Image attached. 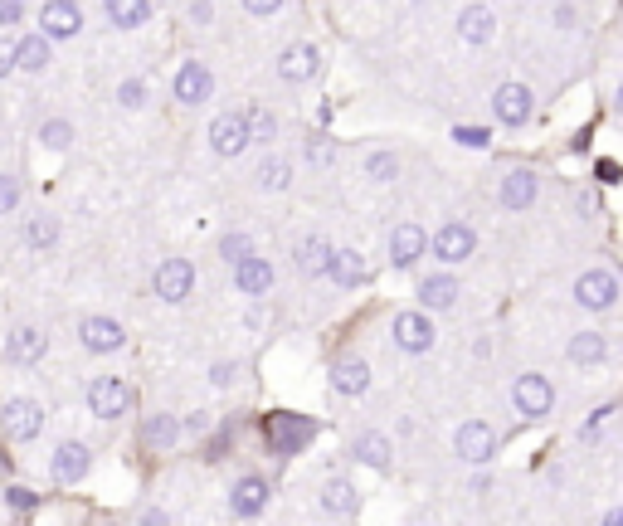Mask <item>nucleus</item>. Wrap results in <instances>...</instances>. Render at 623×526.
I'll list each match as a JSON object with an SVG mask.
<instances>
[{
  "instance_id": "nucleus-23",
  "label": "nucleus",
  "mask_w": 623,
  "mask_h": 526,
  "mask_svg": "<svg viewBox=\"0 0 623 526\" xmlns=\"http://www.w3.org/2000/svg\"><path fill=\"white\" fill-rule=\"evenodd\" d=\"M331 385H336L341 395H361L370 385V366L361 356H341V361L331 366Z\"/></svg>"
},
{
  "instance_id": "nucleus-19",
  "label": "nucleus",
  "mask_w": 623,
  "mask_h": 526,
  "mask_svg": "<svg viewBox=\"0 0 623 526\" xmlns=\"http://www.w3.org/2000/svg\"><path fill=\"white\" fill-rule=\"evenodd\" d=\"M327 273L341 283V288H361V283H370V263L361 259L356 249H331Z\"/></svg>"
},
{
  "instance_id": "nucleus-13",
  "label": "nucleus",
  "mask_w": 623,
  "mask_h": 526,
  "mask_svg": "<svg viewBox=\"0 0 623 526\" xmlns=\"http://www.w3.org/2000/svg\"><path fill=\"white\" fill-rule=\"evenodd\" d=\"M395 341H400V351H409V356H424L434 346V322L424 312H400L395 317Z\"/></svg>"
},
{
  "instance_id": "nucleus-7",
  "label": "nucleus",
  "mask_w": 623,
  "mask_h": 526,
  "mask_svg": "<svg viewBox=\"0 0 623 526\" xmlns=\"http://www.w3.org/2000/svg\"><path fill=\"white\" fill-rule=\"evenodd\" d=\"M492 113L502 127H526L531 122V88L526 83H502L492 93Z\"/></svg>"
},
{
  "instance_id": "nucleus-42",
  "label": "nucleus",
  "mask_w": 623,
  "mask_h": 526,
  "mask_svg": "<svg viewBox=\"0 0 623 526\" xmlns=\"http://www.w3.org/2000/svg\"><path fill=\"white\" fill-rule=\"evenodd\" d=\"M594 176H599L604 186H614V181H619V161H614V156H604V161H594Z\"/></svg>"
},
{
  "instance_id": "nucleus-24",
  "label": "nucleus",
  "mask_w": 623,
  "mask_h": 526,
  "mask_svg": "<svg viewBox=\"0 0 623 526\" xmlns=\"http://www.w3.org/2000/svg\"><path fill=\"white\" fill-rule=\"evenodd\" d=\"M351 453H356L366 468H375V473H390V458H395L385 434H356V439H351Z\"/></svg>"
},
{
  "instance_id": "nucleus-41",
  "label": "nucleus",
  "mask_w": 623,
  "mask_h": 526,
  "mask_svg": "<svg viewBox=\"0 0 623 526\" xmlns=\"http://www.w3.org/2000/svg\"><path fill=\"white\" fill-rule=\"evenodd\" d=\"M20 205V181L15 176H0V215H10Z\"/></svg>"
},
{
  "instance_id": "nucleus-2",
  "label": "nucleus",
  "mask_w": 623,
  "mask_h": 526,
  "mask_svg": "<svg viewBox=\"0 0 623 526\" xmlns=\"http://www.w3.org/2000/svg\"><path fill=\"white\" fill-rule=\"evenodd\" d=\"M0 429H5L15 444H30V439H39V429H44V410H39L35 400L15 395V400L0 405Z\"/></svg>"
},
{
  "instance_id": "nucleus-15",
  "label": "nucleus",
  "mask_w": 623,
  "mask_h": 526,
  "mask_svg": "<svg viewBox=\"0 0 623 526\" xmlns=\"http://www.w3.org/2000/svg\"><path fill=\"white\" fill-rule=\"evenodd\" d=\"M78 341L93 351V356H108V351H117L122 341H127V332L112 322V317H83V327H78Z\"/></svg>"
},
{
  "instance_id": "nucleus-9",
  "label": "nucleus",
  "mask_w": 623,
  "mask_h": 526,
  "mask_svg": "<svg viewBox=\"0 0 623 526\" xmlns=\"http://www.w3.org/2000/svg\"><path fill=\"white\" fill-rule=\"evenodd\" d=\"M88 468H93V453H88V444H78V439L59 444L54 458H49L54 483H83V478H88Z\"/></svg>"
},
{
  "instance_id": "nucleus-10",
  "label": "nucleus",
  "mask_w": 623,
  "mask_h": 526,
  "mask_svg": "<svg viewBox=\"0 0 623 526\" xmlns=\"http://www.w3.org/2000/svg\"><path fill=\"white\" fill-rule=\"evenodd\" d=\"M83 30V10L69 5V0H49V5H39V35L44 39H69Z\"/></svg>"
},
{
  "instance_id": "nucleus-38",
  "label": "nucleus",
  "mask_w": 623,
  "mask_h": 526,
  "mask_svg": "<svg viewBox=\"0 0 623 526\" xmlns=\"http://www.w3.org/2000/svg\"><path fill=\"white\" fill-rule=\"evenodd\" d=\"M220 254L229 263H244V259H254V239L244 234V229H234V234H224L220 239Z\"/></svg>"
},
{
  "instance_id": "nucleus-14",
  "label": "nucleus",
  "mask_w": 623,
  "mask_h": 526,
  "mask_svg": "<svg viewBox=\"0 0 623 526\" xmlns=\"http://www.w3.org/2000/svg\"><path fill=\"white\" fill-rule=\"evenodd\" d=\"M210 88H215V78H210V69L200 64V59H185L181 74H176V103H185V108H195V103H205L210 98Z\"/></svg>"
},
{
  "instance_id": "nucleus-17",
  "label": "nucleus",
  "mask_w": 623,
  "mask_h": 526,
  "mask_svg": "<svg viewBox=\"0 0 623 526\" xmlns=\"http://www.w3.org/2000/svg\"><path fill=\"white\" fill-rule=\"evenodd\" d=\"M424 249H429V234L419 225L404 220V225L390 229V263H395V268H409L414 259H424Z\"/></svg>"
},
{
  "instance_id": "nucleus-43",
  "label": "nucleus",
  "mask_w": 623,
  "mask_h": 526,
  "mask_svg": "<svg viewBox=\"0 0 623 526\" xmlns=\"http://www.w3.org/2000/svg\"><path fill=\"white\" fill-rule=\"evenodd\" d=\"M5 497H10V507H15V512H30V507H35V502H39V497H35V492H30V488H10V492H5Z\"/></svg>"
},
{
  "instance_id": "nucleus-22",
  "label": "nucleus",
  "mask_w": 623,
  "mask_h": 526,
  "mask_svg": "<svg viewBox=\"0 0 623 526\" xmlns=\"http://www.w3.org/2000/svg\"><path fill=\"white\" fill-rule=\"evenodd\" d=\"M317 49L312 44H293V49H283V59H278V74L288 78V83H307V78L317 74Z\"/></svg>"
},
{
  "instance_id": "nucleus-31",
  "label": "nucleus",
  "mask_w": 623,
  "mask_h": 526,
  "mask_svg": "<svg viewBox=\"0 0 623 526\" xmlns=\"http://www.w3.org/2000/svg\"><path fill=\"white\" fill-rule=\"evenodd\" d=\"M142 439H147L151 449H171V444L181 439V424H176L171 414H147V424H142Z\"/></svg>"
},
{
  "instance_id": "nucleus-12",
  "label": "nucleus",
  "mask_w": 623,
  "mask_h": 526,
  "mask_svg": "<svg viewBox=\"0 0 623 526\" xmlns=\"http://www.w3.org/2000/svg\"><path fill=\"white\" fill-rule=\"evenodd\" d=\"M210 147L220 151V156H239V151H249V122L244 113H220L210 122Z\"/></svg>"
},
{
  "instance_id": "nucleus-46",
  "label": "nucleus",
  "mask_w": 623,
  "mask_h": 526,
  "mask_svg": "<svg viewBox=\"0 0 623 526\" xmlns=\"http://www.w3.org/2000/svg\"><path fill=\"white\" fill-rule=\"evenodd\" d=\"M25 15V5H15V0H0V25H15Z\"/></svg>"
},
{
  "instance_id": "nucleus-25",
  "label": "nucleus",
  "mask_w": 623,
  "mask_h": 526,
  "mask_svg": "<svg viewBox=\"0 0 623 526\" xmlns=\"http://www.w3.org/2000/svg\"><path fill=\"white\" fill-rule=\"evenodd\" d=\"M327 263H331V244H327V234H307L302 244H297V268L302 273H327Z\"/></svg>"
},
{
  "instance_id": "nucleus-21",
  "label": "nucleus",
  "mask_w": 623,
  "mask_h": 526,
  "mask_svg": "<svg viewBox=\"0 0 623 526\" xmlns=\"http://www.w3.org/2000/svg\"><path fill=\"white\" fill-rule=\"evenodd\" d=\"M536 186H541V181H536V171L516 166V171L502 176V190H497V195H502V205H507V210H526V205L536 200Z\"/></svg>"
},
{
  "instance_id": "nucleus-8",
  "label": "nucleus",
  "mask_w": 623,
  "mask_h": 526,
  "mask_svg": "<svg viewBox=\"0 0 623 526\" xmlns=\"http://www.w3.org/2000/svg\"><path fill=\"white\" fill-rule=\"evenodd\" d=\"M453 449L463 463H487L492 453H497V434L482 424V419H468V424H458V434H453Z\"/></svg>"
},
{
  "instance_id": "nucleus-32",
  "label": "nucleus",
  "mask_w": 623,
  "mask_h": 526,
  "mask_svg": "<svg viewBox=\"0 0 623 526\" xmlns=\"http://www.w3.org/2000/svg\"><path fill=\"white\" fill-rule=\"evenodd\" d=\"M609 356V341L599 337V332H580V337L570 341V361L575 366H599Z\"/></svg>"
},
{
  "instance_id": "nucleus-1",
  "label": "nucleus",
  "mask_w": 623,
  "mask_h": 526,
  "mask_svg": "<svg viewBox=\"0 0 623 526\" xmlns=\"http://www.w3.org/2000/svg\"><path fill=\"white\" fill-rule=\"evenodd\" d=\"M263 439H268V449L273 453L293 458V453H302L312 439H317V419L293 414V410H273L268 419H263Z\"/></svg>"
},
{
  "instance_id": "nucleus-6",
  "label": "nucleus",
  "mask_w": 623,
  "mask_h": 526,
  "mask_svg": "<svg viewBox=\"0 0 623 526\" xmlns=\"http://www.w3.org/2000/svg\"><path fill=\"white\" fill-rule=\"evenodd\" d=\"M132 405V390H127V380L117 376H98L88 385V410L98 414V419H117V414H127Z\"/></svg>"
},
{
  "instance_id": "nucleus-39",
  "label": "nucleus",
  "mask_w": 623,
  "mask_h": 526,
  "mask_svg": "<svg viewBox=\"0 0 623 526\" xmlns=\"http://www.w3.org/2000/svg\"><path fill=\"white\" fill-rule=\"evenodd\" d=\"M117 103H122V108H142V103H147V83H137V78L117 83Z\"/></svg>"
},
{
  "instance_id": "nucleus-40",
  "label": "nucleus",
  "mask_w": 623,
  "mask_h": 526,
  "mask_svg": "<svg viewBox=\"0 0 623 526\" xmlns=\"http://www.w3.org/2000/svg\"><path fill=\"white\" fill-rule=\"evenodd\" d=\"M453 142H458V147L482 151L487 142H492V132H487V127H453Z\"/></svg>"
},
{
  "instance_id": "nucleus-51",
  "label": "nucleus",
  "mask_w": 623,
  "mask_h": 526,
  "mask_svg": "<svg viewBox=\"0 0 623 526\" xmlns=\"http://www.w3.org/2000/svg\"><path fill=\"white\" fill-rule=\"evenodd\" d=\"M604 526H623V512H619V507H614V512L604 517Z\"/></svg>"
},
{
  "instance_id": "nucleus-37",
  "label": "nucleus",
  "mask_w": 623,
  "mask_h": 526,
  "mask_svg": "<svg viewBox=\"0 0 623 526\" xmlns=\"http://www.w3.org/2000/svg\"><path fill=\"white\" fill-rule=\"evenodd\" d=\"M366 176L385 186V181H395V176H400V161H395L390 151H370V156H366Z\"/></svg>"
},
{
  "instance_id": "nucleus-3",
  "label": "nucleus",
  "mask_w": 623,
  "mask_h": 526,
  "mask_svg": "<svg viewBox=\"0 0 623 526\" xmlns=\"http://www.w3.org/2000/svg\"><path fill=\"white\" fill-rule=\"evenodd\" d=\"M575 302L589 307V312H609L619 302V278L609 268H589V273L575 278Z\"/></svg>"
},
{
  "instance_id": "nucleus-27",
  "label": "nucleus",
  "mask_w": 623,
  "mask_h": 526,
  "mask_svg": "<svg viewBox=\"0 0 623 526\" xmlns=\"http://www.w3.org/2000/svg\"><path fill=\"white\" fill-rule=\"evenodd\" d=\"M497 30V20H492V10H482V5H468L463 15H458V35L468 39V44H487Z\"/></svg>"
},
{
  "instance_id": "nucleus-30",
  "label": "nucleus",
  "mask_w": 623,
  "mask_h": 526,
  "mask_svg": "<svg viewBox=\"0 0 623 526\" xmlns=\"http://www.w3.org/2000/svg\"><path fill=\"white\" fill-rule=\"evenodd\" d=\"M322 512H331V517H351V512H356V488H351L346 478H331L327 488H322Z\"/></svg>"
},
{
  "instance_id": "nucleus-48",
  "label": "nucleus",
  "mask_w": 623,
  "mask_h": 526,
  "mask_svg": "<svg viewBox=\"0 0 623 526\" xmlns=\"http://www.w3.org/2000/svg\"><path fill=\"white\" fill-rule=\"evenodd\" d=\"M234 376H239V366H229V361H220V366L210 371V380H215V385H229Z\"/></svg>"
},
{
  "instance_id": "nucleus-29",
  "label": "nucleus",
  "mask_w": 623,
  "mask_h": 526,
  "mask_svg": "<svg viewBox=\"0 0 623 526\" xmlns=\"http://www.w3.org/2000/svg\"><path fill=\"white\" fill-rule=\"evenodd\" d=\"M108 20L117 30H137L151 20V5L147 0H108Z\"/></svg>"
},
{
  "instance_id": "nucleus-44",
  "label": "nucleus",
  "mask_w": 623,
  "mask_h": 526,
  "mask_svg": "<svg viewBox=\"0 0 623 526\" xmlns=\"http://www.w3.org/2000/svg\"><path fill=\"white\" fill-rule=\"evenodd\" d=\"M307 161H317V166H327V161H331V142H327V137H317V142H307Z\"/></svg>"
},
{
  "instance_id": "nucleus-26",
  "label": "nucleus",
  "mask_w": 623,
  "mask_h": 526,
  "mask_svg": "<svg viewBox=\"0 0 623 526\" xmlns=\"http://www.w3.org/2000/svg\"><path fill=\"white\" fill-rule=\"evenodd\" d=\"M15 69H25V74H44L49 69V39L44 35H25L15 44Z\"/></svg>"
},
{
  "instance_id": "nucleus-36",
  "label": "nucleus",
  "mask_w": 623,
  "mask_h": 526,
  "mask_svg": "<svg viewBox=\"0 0 623 526\" xmlns=\"http://www.w3.org/2000/svg\"><path fill=\"white\" fill-rule=\"evenodd\" d=\"M25 239H30L35 249H49V244L59 239V225H54V215H30V225H25Z\"/></svg>"
},
{
  "instance_id": "nucleus-50",
  "label": "nucleus",
  "mask_w": 623,
  "mask_h": 526,
  "mask_svg": "<svg viewBox=\"0 0 623 526\" xmlns=\"http://www.w3.org/2000/svg\"><path fill=\"white\" fill-rule=\"evenodd\" d=\"M185 429H190V434H205V429H210V419H205V414H190V419H185Z\"/></svg>"
},
{
  "instance_id": "nucleus-11",
  "label": "nucleus",
  "mask_w": 623,
  "mask_h": 526,
  "mask_svg": "<svg viewBox=\"0 0 623 526\" xmlns=\"http://www.w3.org/2000/svg\"><path fill=\"white\" fill-rule=\"evenodd\" d=\"M473 249H477V234L463 225V220H448V225H439V234H434V259H443V263H463Z\"/></svg>"
},
{
  "instance_id": "nucleus-18",
  "label": "nucleus",
  "mask_w": 623,
  "mask_h": 526,
  "mask_svg": "<svg viewBox=\"0 0 623 526\" xmlns=\"http://www.w3.org/2000/svg\"><path fill=\"white\" fill-rule=\"evenodd\" d=\"M229 507H234V517H258L268 507V483L258 473H244L234 483V492H229Z\"/></svg>"
},
{
  "instance_id": "nucleus-47",
  "label": "nucleus",
  "mask_w": 623,
  "mask_h": 526,
  "mask_svg": "<svg viewBox=\"0 0 623 526\" xmlns=\"http://www.w3.org/2000/svg\"><path fill=\"white\" fill-rule=\"evenodd\" d=\"M10 69H15V44H10V39H0V78L10 74Z\"/></svg>"
},
{
  "instance_id": "nucleus-33",
  "label": "nucleus",
  "mask_w": 623,
  "mask_h": 526,
  "mask_svg": "<svg viewBox=\"0 0 623 526\" xmlns=\"http://www.w3.org/2000/svg\"><path fill=\"white\" fill-rule=\"evenodd\" d=\"M288 181H293V166H288L283 156H268V161L258 166V186L263 190H288Z\"/></svg>"
},
{
  "instance_id": "nucleus-49",
  "label": "nucleus",
  "mask_w": 623,
  "mask_h": 526,
  "mask_svg": "<svg viewBox=\"0 0 623 526\" xmlns=\"http://www.w3.org/2000/svg\"><path fill=\"white\" fill-rule=\"evenodd\" d=\"M142 526H171V517L161 507H142Z\"/></svg>"
},
{
  "instance_id": "nucleus-20",
  "label": "nucleus",
  "mask_w": 623,
  "mask_h": 526,
  "mask_svg": "<svg viewBox=\"0 0 623 526\" xmlns=\"http://www.w3.org/2000/svg\"><path fill=\"white\" fill-rule=\"evenodd\" d=\"M234 288L244 293V298H258V293H268L273 288V263L268 259H244V263H234Z\"/></svg>"
},
{
  "instance_id": "nucleus-28",
  "label": "nucleus",
  "mask_w": 623,
  "mask_h": 526,
  "mask_svg": "<svg viewBox=\"0 0 623 526\" xmlns=\"http://www.w3.org/2000/svg\"><path fill=\"white\" fill-rule=\"evenodd\" d=\"M458 293H463V288H458V278H453V273H434V278H424V283H419V298H424V307H453Z\"/></svg>"
},
{
  "instance_id": "nucleus-34",
  "label": "nucleus",
  "mask_w": 623,
  "mask_h": 526,
  "mask_svg": "<svg viewBox=\"0 0 623 526\" xmlns=\"http://www.w3.org/2000/svg\"><path fill=\"white\" fill-rule=\"evenodd\" d=\"M244 122H249V147H254V142H273V137H278V117L268 113V108H249Z\"/></svg>"
},
{
  "instance_id": "nucleus-45",
  "label": "nucleus",
  "mask_w": 623,
  "mask_h": 526,
  "mask_svg": "<svg viewBox=\"0 0 623 526\" xmlns=\"http://www.w3.org/2000/svg\"><path fill=\"white\" fill-rule=\"evenodd\" d=\"M278 10H283V0H249V15H258V20H268Z\"/></svg>"
},
{
  "instance_id": "nucleus-35",
  "label": "nucleus",
  "mask_w": 623,
  "mask_h": 526,
  "mask_svg": "<svg viewBox=\"0 0 623 526\" xmlns=\"http://www.w3.org/2000/svg\"><path fill=\"white\" fill-rule=\"evenodd\" d=\"M39 142L49 151H64L74 142V122H64V117H49V122H39Z\"/></svg>"
},
{
  "instance_id": "nucleus-16",
  "label": "nucleus",
  "mask_w": 623,
  "mask_h": 526,
  "mask_svg": "<svg viewBox=\"0 0 623 526\" xmlns=\"http://www.w3.org/2000/svg\"><path fill=\"white\" fill-rule=\"evenodd\" d=\"M44 351H49V337H44L39 327H15V332L5 337V356H10L15 366H39Z\"/></svg>"
},
{
  "instance_id": "nucleus-4",
  "label": "nucleus",
  "mask_w": 623,
  "mask_h": 526,
  "mask_svg": "<svg viewBox=\"0 0 623 526\" xmlns=\"http://www.w3.org/2000/svg\"><path fill=\"white\" fill-rule=\"evenodd\" d=\"M512 400L526 419H546L550 405H555V385H550L546 376H536V371H526V376H516Z\"/></svg>"
},
{
  "instance_id": "nucleus-5",
  "label": "nucleus",
  "mask_w": 623,
  "mask_h": 526,
  "mask_svg": "<svg viewBox=\"0 0 623 526\" xmlns=\"http://www.w3.org/2000/svg\"><path fill=\"white\" fill-rule=\"evenodd\" d=\"M151 288H156V298H161V302H185V298H190V288H195V268H190V259L156 263Z\"/></svg>"
}]
</instances>
